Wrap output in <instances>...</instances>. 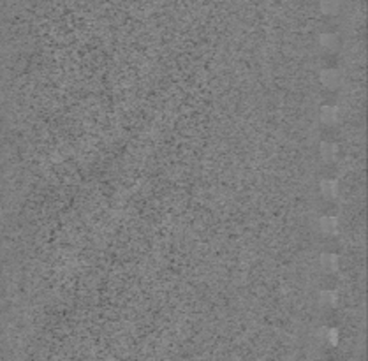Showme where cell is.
Here are the masks:
<instances>
[{
	"instance_id": "5",
	"label": "cell",
	"mask_w": 368,
	"mask_h": 361,
	"mask_svg": "<svg viewBox=\"0 0 368 361\" xmlns=\"http://www.w3.org/2000/svg\"><path fill=\"white\" fill-rule=\"evenodd\" d=\"M319 45L323 46L324 49H328V51H336L338 49V36H335V34H323V36L319 37Z\"/></svg>"
},
{
	"instance_id": "10",
	"label": "cell",
	"mask_w": 368,
	"mask_h": 361,
	"mask_svg": "<svg viewBox=\"0 0 368 361\" xmlns=\"http://www.w3.org/2000/svg\"><path fill=\"white\" fill-rule=\"evenodd\" d=\"M336 335H338V333H336L335 329H333V331H329V338H331V344H333V345L336 344Z\"/></svg>"
},
{
	"instance_id": "9",
	"label": "cell",
	"mask_w": 368,
	"mask_h": 361,
	"mask_svg": "<svg viewBox=\"0 0 368 361\" xmlns=\"http://www.w3.org/2000/svg\"><path fill=\"white\" fill-rule=\"evenodd\" d=\"M336 294L331 293V291H323V293L319 294V303L323 307H335L336 305Z\"/></svg>"
},
{
	"instance_id": "1",
	"label": "cell",
	"mask_w": 368,
	"mask_h": 361,
	"mask_svg": "<svg viewBox=\"0 0 368 361\" xmlns=\"http://www.w3.org/2000/svg\"><path fill=\"white\" fill-rule=\"evenodd\" d=\"M321 83L326 87V89H336L340 85V72L336 69H324L321 71Z\"/></svg>"
},
{
	"instance_id": "8",
	"label": "cell",
	"mask_w": 368,
	"mask_h": 361,
	"mask_svg": "<svg viewBox=\"0 0 368 361\" xmlns=\"http://www.w3.org/2000/svg\"><path fill=\"white\" fill-rule=\"evenodd\" d=\"M336 144L333 143H323L321 144V157H323L324 161H333L336 157Z\"/></svg>"
},
{
	"instance_id": "7",
	"label": "cell",
	"mask_w": 368,
	"mask_h": 361,
	"mask_svg": "<svg viewBox=\"0 0 368 361\" xmlns=\"http://www.w3.org/2000/svg\"><path fill=\"white\" fill-rule=\"evenodd\" d=\"M319 7L324 14L333 16L340 11V0H319Z\"/></svg>"
},
{
	"instance_id": "2",
	"label": "cell",
	"mask_w": 368,
	"mask_h": 361,
	"mask_svg": "<svg viewBox=\"0 0 368 361\" xmlns=\"http://www.w3.org/2000/svg\"><path fill=\"white\" fill-rule=\"evenodd\" d=\"M321 120H323L324 124H328V125L336 124V122L340 120L338 108H335V106H324V108L321 109Z\"/></svg>"
},
{
	"instance_id": "4",
	"label": "cell",
	"mask_w": 368,
	"mask_h": 361,
	"mask_svg": "<svg viewBox=\"0 0 368 361\" xmlns=\"http://www.w3.org/2000/svg\"><path fill=\"white\" fill-rule=\"evenodd\" d=\"M319 227L324 234H335L338 231V221L335 217H323L319 221Z\"/></svg>"
},
{
	"instance_id": "3",
	"label": "cell",
	"mask_w": 368,
	"mask_h": 361,
	"mask_svg": "<svg viewBox=\"0 0 368 361\" xmlns=\"http://www.w3.org/2000/svg\"><path fill=\"white\" fill-rule=\"evenodd\" d=\"M321 194L328 199H335L338 196V181L336 180H323L321 181Z\"/></svg>"
},
{
	"instance_id": "6",
	"label": "cell",
	"mask_w": 368,
	"mask_h": 361,
	"mask_svg": "<svg viewBox=\"0 0 368 361\" xmlns=\"http://www.w3.org/2000/svg\"><path fill=\"white\" fill-rule=\"evenodd\" d=\"M321 266H323V270H326V271H336L338 270V256H335V254H323L321 256Z\"/></svg>"
}]
</instances>
